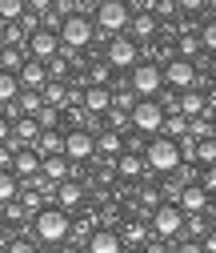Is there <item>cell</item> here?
I'll list each match as a JSON object with an SVG mask.
<instances>
[{"label":"cell","mask_w":216,"mask_h":253,"mask_svg":"<svg viewBox=\"0 0 216 253\" xmlns=\"http://www.w3.org/2000/svg\"><path fill=\"white\" fill-rule=\"evenodd\" d=\"M20 209L32 213V217H40V213H44V209H40V189H24V193H20Z\"/></svg>","instance_id":"d4e9b609"},{"label":"cell","mask_w":216,"mask_h":253,"mask_svg":"<svg viewBox=\"0 0 216 253\" xmlns=\"http://www.w3.org/2000/svg\"><path fill=\"white\" fill-rule=\"evenodd\" d=\"M164 81L172 84V88H180V92H192V84H196V65L192 60H168L164 65Z\"/></svg>","instance_id":"8fae6325"},{"label":"cell","mask_w":216,"mask_h":253,"mask_svg":"<svg viewBox=\"0 0 216 253\" xmlns=\"http://www.w3.org/2000/svg\"><path fill=\"white\" fill-rule=\"evenodd\" d=\"M140 52H136V41H128V37H112L108 41V65L112 69H136L140 60H136Z\"/></svg>","instance_id":"30bf717a"},{"label":"cell","mask_w":216,"mask_h":253,"mask_svg":"<svg viewBox=\"0 0 216 253\" xmlns=\"http://www.w3.org/2000/svg\"><path fill=\"white\" fill-rule=\"evenodd\" d=\"M36 153L44 157V161H48V157H64V137H60L56 129H52V133H44V137H40V145H36Z\"/></svg>","instance_id":"ac0fdd59"},{"label":"cell","mask_w":216,"mask_h":253,"mask_svg":"<svg viewBox=\"0 0 216 253\" xmlns=\"http://www.w3.org/2000/svg\"><path fill=\"white\" fill-rule=\"evenodd\" d=\"M8 253H36V245L20 237V241H8Z\"/></svg>","instance_id":"4dcf8cb0"},{"label":"cell","mask_w":216,"mask_h":253,"mask_svg":"<svg viewBox=\"0 0 216 253\" xmlns=\"http://www.w3.org/2000/svg\"><path fill=\"white\" fill-rule=\"evenodd\" d=\"M204 113H208V97H200V92H180V117L200 121Z\"/></svg>","instance_id":"9a60e30c"},{"label":"cell","mask_w":216,"mask_h":253,"mask_svg":"<svg viewBox=\"0 0 216 253\" xmlns=\"http://www.w3.org/2000/svg\"><path fill=\"white\" fill-rule=\"evenodd\" d=\"M112 105H116V92H108L104 84H88L84 97H80L84 113H112Z\"/></svg>","instance_id":"7c38bea8"},{"label":"cell","mask_w":216,"mask_h":253,"mask_svg":"<svg viewBox=\"0 0 216 253\" xmlns=\"http://www.w3.org/2000/svg\"><path fill=\"white\" fill-rule=\"evenodd\" d=\"M204 189H216V169H208V177H204Z\"/></svg>","instance_id":"836d02e7"},{"label":"cell","mask_w":216,"mask_h":253,"mask_svg":"<svg viewBox=\"0 0 216 253\" xmlns=\"http://www.w3.org/2000/svg\"><path fill=\"white\" fill-rule=\"evenodd\" d=\"M80 197H84V189L76 185V181H64L56 189V201H60V209H72V205H80Z\"/></svg>","instance_id":"ffe728a7"},{"label":"cell","mask_w":216,"mask_h":253,"mask_svg":"<svg viewBox=\"0 0 216 253\" xmlns=\"http://www.w3.org/2000/svg\"><path fill=\"white\" fill-rule=\"evenodd\" d=\"M60 253H80V249H72V245H68V249H60Z\"/></svg>","instance_id":"d590c367"},{"label":"cell","mask_w":216,"mask_h":253,"mask_svg":"<svg viewBox=\"0 0 216 253\" xmlns=\"http://www.w3.org/2000/svg\"><path fill=\"white\" fill-rule=\"evenodd\" d=\"M44 109H48L44 92H28V88H24V92H20V101H16V113H20V117H40Z\"/></svg>","instance_id":"2e32d148"},{"label":"cell","mask_w":216,"mask_h":253,"mask_svg":"<svg viewBox=\"0 0 216 253\" xmlns=\"http://www.w3.org/2000/svg\"><path fill=\"white\" fill-rule=\"evenodd\" d=\"M144 161H148L152 173H172V169H180V161H184L180 141H172V137H152L148 149H144Z\"/></svg>","instance_id":"6da1fadb"},{"label":"cell","mask_w":216,"mask_h":253,"mask_svg":"<svg viewBox=\"0 0 216 253\" xmlns=\"http://www.w3.org/2000/svg\"><path fill=\"white\" fill-rule=\"evenodd\" d=\"M24 12H28L24 0H0V16H4V24H16Z\"/></svg>","instance_id":"603a6c76"},{"label":"cell","mask_w":216,"mask_h":253,"mask_svg":"<svg viewBox=\"0 0 216 253\" xmlns=\"http://www.w3.org/2000/svg\"><path fill=\"white\" fill-rule=\"evenodd\" d=\"M144 253H168V249H164V241H152V245H148Z\"/></svg>","instance_id":"d6a6232c"},{"label":"cell","mask_w":216,"mask_h":253,"mask_svg":"<svg viewBox=\"0 0 216 253\" xmlns=\"http://www.w3.org/2000/svg\"><path fill=\"white\" fill-rule=\"evenodd\" d=\"M88 253H120V233L112 229H96L88 237Z\"/></svg>","instance_id":"5bb4252c"},{"label":"cell","mask_w":216,"mask_h":253,"mask_svg":"<svg viewBox=\"0 0 216 253\" xmlns=\"http://www.w3.org/2000/svg\"><path fill=\"white\" fill-rule=\"evenodd\" d=\"M60 48H64L60 33H48V28H40V33L28 41V56H32V60H44V65H48V60H56Z\"/></svg>","instance_id":"ba28073f"},{"label":"cell","mask_w":216,"mask_h":253,"mask_svg":"<svg viewBox=\"0 0 216 253\" xmlns=\"http://www.w3.org/2000/svg\"><path fill=\"white\" fill-rule=\"evenodd\" d=\"M184 229V209L180 205H160L152 213V233L156 237H176Z\"/></svg>","instance_id":"8992f818"},{"label":"cell","mask_w":216,"mask_h":253,"mask_svg":"<svg viewBox=\"0 0 216 253\" xmlns=\"http://www.w3.org/2000/svg\"><path fill=\"white\" fill-rule=\"evenodd\" d=\"M212 12H216V0H212Z\"/></svg>","instance_id":"74e56055"},{"label":"cell","mask_w":216,"mask_h":253,"mask_svg":"<svg viewBox=\"0 0 216 253\" xmlns=\"http://www.w3.org/2000/svg\"><path fill=\"white\" fill-rule=\"evenodd\" d=\"M60 41H64L68 52H72V48H84V44L92 41V20H88V16H68L64 28H60Z\"/></svg>","instance_id":"52a82bcc"},{"label":"cell","mask_w":216,"mask_h":253,"mask_svg":"<svg viewBox=\"0 0 216 253\" xmlns=\"http://www.w3.org/2000/svg\"><path fill=\"white\" fill-rule=\"evenodd\" d=\"M44 101H48L52 109H64V105H68V88L60 84V81H52V84L44 88Z\"/></svg>","instance_id":"cb8c5ba5"},{"label":"cell","mask_w":216,"mask_h":253,"mask_svg":"<svg viewBox=\"0 0 216 253\" xmlns=\"http://www.w3.org/2000/svg\"><path fill=\"white\" fill-rule=\"evenodd\" d=\"M200 41H204L208 52H216V16H212L208 24H200Z\"/></svg>","instance_id":"f1b7e54d"},{"label":"cell","mask_w":216,"mask_h":253,"mask_svg":"<svg viewBox=\"0 0 216 253\" xmlns=\"http://www.w3.org/2000/svg\"><path fill=\"white\" fill-rule=\"evenodd\" d=\"M164 84H168V81H164V69L152 65V60H140V65L132 69V92L144 97V101H156V92H160Z\"/></svg>","instance_id":"277c9868"},{"label":"cell","mask_w":216,"mask_h":253,"mask_svg":"<svg viewBox=\"0 0 216 253\" xmlns=\"http://www.w3.org/2000/svg\"><path fill=\"white\" fill-rule=\"evenodd\" d=\"M180 253H204V245H196V241H184V245H180Z\"/></svg>","instance_id":"1f68e13d"},{"label":"cell","mask_w":216,"mask_h":253,"mask_svg":"<svg viewBox=\"0 0 216 253\" xmlns=\"http://www.w3.org/2000/svg\"><path fill=\"white\" fill-rule=\"evenodd\" d=\"M132 8L124 4V0H104V4H96V24L104 28V33H116L124 37V28H132Z\"/></svg>","instance_id":"3957f363"},{"label":"cell","mask_w":216,"mask_h":253,"mask_svg":"<svg viewBox=\"0 0 216 253\" xmlns=\"http://www.w3.org/2000/svg\"><path fill=\"white\" fill-rule=\"evenodd\" d=\"M96 149H100V153H116V157H124V153H120V133H116V129L100 133V137H96Z\"/></svg>","instance_id":"484cf974"},{"label":"cell","mask_w":216,"mask_h":253,"mask_svg":"<svg viewBox=\"0 0 216 253\" xmlns=\"http://www.w3.org/2000/svg\"><path fill=\"white\" fill-rule=\"evenodd\" d=\"M212 137H216V117H212Z\"/></svg>","instance_id":"8d00e7d4"},{"label":"cell","mask_w":216,"mask_h":253,"mask_svg":"<svg viewBox=\"0 0 216 253\" xmlns=\"http://www.w3.org/2000/svg\"><path fill=\"white\" fill-rule=\"evenodd\" d=\"M176 48H180V60H192V56L204 48V41H200V33H180Z\"/></svg>","instance_id":"7402d4cb"},{"label":"cell","mask_w":216,"mask_h":253,"mask_svg":"<svg viewBox=\"0 0 216 253\" xmlns=\"http://www.w3.org/2000/svg\"><path fill=\"white\" fill-rule=\"evenodd\" d=\"M204 253H216V233H208V241H204Z\"/></svg>","instance_id":"e575fe53"},{"label":"cell","mask_w":216,"mask_h":253,"mask_svg":"<svg viewBox=\"0 0 216 253\" xmlns=\"http://www.w3.org/2000/svg\"><path fill=\"white\" fill-rule=\"evenodd\" d=\"M144 165H148V161H144V157H136V153L116 157V173H120V177H140V173H144Z\"/></svg>","instance_id":"d6986e66"},{"label":"cell","mask_w":216,"mask_h":253,"mask_svg":"<svg viewBox=\"0 0 216 253\" xmlns=\"http://www.w3.org/2000/svg\"><path fill=\"white\" fill-rule=\"evenodd\" d=\"M92 153H96V137H92V129H72L64 137V157H68V161H88Z\"/></svg>","instance_id":"9c48e42d"},{"label":"cell","mask_w":216,"mask_h":253,"mask_svg":"<svg viewBox=\"0 0 216 253\" xmlns=\"http://www.w3.org/2000/svg\"><path fill=\"white\" fill-rule=\"evenodd\" d=\"M132 33L140 37V41H152V37H156V16H152V12H136V20H132Z\"/></svg>","instance_id":"44dd1931"},{"label":"cell","mask_w":216,"mask_h":253,"mask_svg":"<svg viewBox=\"0 0 216 253\" xmlns=\"http://www.w3.org/2000/svg\"><path fill=\"white\" fill-rule=\"evenodd\" d=\"M180 209H184V213H204V209H208V189L184 185V189H180Z\"/></svg>","instance_id":"4fadbf2b"},{"label":"cell","mask_w":216,"mask_h":253,"mask_svg":"<svg viewBox=\"0 0 216 253\" xmlns=\"http://www.w3.org/2000/svg\"><path fill=\"white\" fill-rule=\"evenodd\" d=\"M32 229H36V237H40V241L56 245V241H64V237L72 233V221H68V213L60 209V205H48L40 217H32Z\"/></svg>","instance_id":"7a4b0ae2"},{"label":"cell","mask_w":216,"mask_h":253,"mask_svg":"<svg viewBox=\"0 0 216 253\" xmlns=\"http://www.w3.org/2000/svg\"><path fill=\"white\" fill-rule=\"evenodd\" d=\"M36 121H40V129H44V133H52V125L60 121V109H52V105H48V109H44V113H40Z\"/></svg>","instance_id":"f546056e"},{"label":"cell","mask_w":216,"mask_h":253,"mask_svg":"<svg viewBox=\"0 0 216 253\" xmlns=\"http://www.w3.org/2000/svg\"><path fill=\"white\" fill-rule=\"evenodd\" d=\"M44 177L60 189V185L68 181V157H48V161H44Z\"/></svg>","instance_id":"e0dca14e"},{"label":"cell","mask_w":216,"mask_h":253,"mask_svg":"<svg viewBox=\"0 0 216 253\" xmlns=\"http://www.w3.org/2000/svg\"><path fill=\"white\" fill-rule=\"evenodd\" d=\"M132 125H136L140 133L156 137V133H164V125H168V109H164L160 101H140L136 113H132Z\"/></svg>","instance_id":"5b68a950"},{"label":"cell","mask_w":216,"mask_h":253,"mask_svg":"<svg viewBox=\"0 0 216 253\" xmlns=\"http://www.w3.org/2000/svg\"><path fill=\"white\" fill-rule=\"evenodd\" d=\"M0 197H4V205H12V197H16V173L12 169L0 177Z\"/></svg>","instance_id":"4316f807"},{"label":"cell","mask_w":216,"mask_h":253,"mask_svg":"<svg viewBox=\"0 0 216 253\" xmlns=\"http://www.w3.org/2000/svg\"><path fill=\"white\" fill-rule=\"evenodd\" d=\"M196 161H204V165H216V137L200 141V149H196Z\"/></svg>","instance_id":"83f0119b"}]
</instances>
